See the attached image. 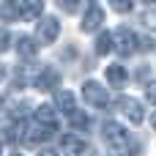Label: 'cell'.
Wrapping results in <instances>:
<instances>
[{
	"instance_id": "9c48e42d",
	"label": "cell",
	"mask_w": 156,
	"mask_h": 156,
	"mask_svg": "<svg viewBox=\"0 0 156 156\" xmlns=\"http://www.w3.org/2000/svg\"><path fill=\"white\" fill-rule=\"evenodd\" d=\"M58 82H60V74H58L52 66L41 69V74L36 77V88H38V90H55V88H58Z\"/></svg>"
},
{
	"instance_id": "5b68a950",
	"label": "cell",
	"mask_w": 156,
	"mask_h": 156,
	"mask_svg": "<svg viewBox=\"0 0 156 156\" xmlns=\"http://www.w3.org/2000/svg\"><path fill=\"white\" fill-rule=\"evenodd\" d=\"M58 33H60V22H58L55 16H44V19H38L36 38H38L41 44H52V41L58 38Z\"/></svg>"
},
{
	"instance_id": "ba28073f",
	"label": "cell",
	"mask_w": 156,
	"mask_h": 156,
	"mask_svg": "<svg viewBox=\"0 0 156 156\" xmlns=\"http://www.w3.org/2000/svg\"><path fill=\"white\" fill-rule=\"evenodd\" d=\"M55 137V132H49V129H44V126H30L25 134H22V143L25 145H38V143H47V140H52Z\"/></svg>"
},
{
	"instance_id": "7a4b0ae2",
	"label": "cell",
	"mask_w": 156,
	"mask_h": 156,
	"mask_svg": "<svg viewBox=\"0 0 156 156\" xmlns=\"http://www.w3.org/2000/svg\"><path fill=\"white\" fill-rule=\"evenodd\" d=\"M82 99H85L88 104H93V107H107V101H110V93H107V88H101L99 82L88 80V82L82 85Z\"/></svg>"
},
{
	"instance_id": "44dd1931",
	"label": "cell",
	"mask_w": 156,
	"mask_h": 156,
	"mask_svg": "<svg viewBox=\"0 0 156 156\" xmlns=\"http://www.w3.org/2000/svg\"><path fill=\"white\" fill-rule=\"evenodd\" d=\"M63 11H77V3H66V5H60Z\"/></svg>"
},
{
	"instance_id": "e0dca14e",
	"label": "cell",
	"mask_w": 156,
	"mask_h": 156,
	"mask_svg": "<svg viewBox=\"0 0 156 156\" xmlns=\"http://www.w3.org/2000/svg\"><path fill=\"white\" fill-rule=\"evenodd\" d=\"M44 3H22V16H41Z\"/></svg>"
},
{
	"instance_id": "8fae6325",
	"label": "cell",
	"mask_w": 156,
	"mask_h": 156,
	"mask_svg": "<svg viewBox=\"0 0 156 156\" xmlns=\"http://www.w3.org/2000/svg\"><path fill=\"white\" fill-rule=\"evenodd\" d=\"M55 104H58L66 115H74V112H77V107H74V96H71L69 90H58V93H55Z\"/></svg>"
},
{
	"instance_id": "cb8c5ba5",
	"label": "cell",
	"mask_w": 156,
	"mask_h": 156,
	"mask_svg": "<svg viewBox=\"0 0 156 156\" xmlns=\"http://www.w3.org/2000/svg\"><path fill=\"white\" fill-rule=\"evenodd\" d=\"M3 77H5V69H3V66H0V80H3Z\"/></svg>"
},
{
	"instance_id": "7402d4cb",
	"label": "cell",
	"mask_w": 156,
	"mask_h": 156,
	"mask_svg": "<svg viewBox=\"0 0 156 156\" xmlns=\"http://www.w3.org/2000/svg\"><path fill=\"white\" fill-rule=\"evenodd\" d=\"M38 156H58L55 151H49V148H44V151H38Z\"/></svg>"
},
{
	"instance_id": "52a82bcc",
	"label": "cell",
	"mask_w": 156,
	"mask_h": 156,
	"mask_svg": "<svg viewBox=\"0 0 156 156\" xmlns=\"http://www.w3.org/2000/svg\"><path fill=\"white\" fill-rule=\"evenodd\" d=\"M85 140L80 137V134H63V140H60V151L63 156H82L85 154Z\"/></svg>"
},
{
	"instance_id": "484cf974",
	"label": "cell",
	"mask_w": 156,
	"mask_h": 156,
	"mask_svg": "<svg viewBox=\"0 0 156 156\" xmlns=\"http://www.w3.org/2000/svg\"><path fill=\"white\" fill-rule=\"evenodd\" d=\"M11 156H22V154H11Z\"/></svg>"
},
{
	"instance_id": "ffe728a7",
	"label": "cell",
	"mask_w": 156,
	"mask_h": 156,
	"mask_svg": "<svg viewBox=\"0 0 156 156\" xmlns=\"http://www.w3.org/2000/svg\"><path fill=\"white\" fill-rule=\"evenodd\" d=\"M112 8H115V11H121V14H126V11H132V3H126V0H118V3H112Z\"/></svg>"
},
{
	"instance_id": "d4e9b609",
	"label": "cell",
	"mask_w": 156,
	"mask_h": 156,
	"mask_svg": "<svg viewBox=\"0 0 156 156\" xmlns=\"http://www.w3.org/2000/svg\"><path fill=\"white\" fill-rule=\"evenodd\" d=\"M154 129H156V115H154Z\"/></svg>"
},
{
	"instance_id": "5bb4252c",
	"label": "cell",
	"mask_w": 156,
	"mask_h": 156,
	"mask_svg": "<svg viewBox=\"0 0 156 156\" xmlns=\"http://www.w3.org/2000/svg\"><path fill=\"white\" fill-rule=\"evenodd\" d=\"M107 82L112 88H121L126 82V69L123 66H107Z\"/></svg>"
},
{
	"instance_id": "7c38bea8",
	"label": "cell",
	"mask_w": 156,
	"mask_h": 156,
	"mask_svg": "<svg viewBox=\"0 0 156 156\" xmlns=\"http://www.w3.org/2000/svg\"><path fill=\"white\" fill-rule=\"evenodd\" d=\"M16 52H19L22 58H33V55L38 52V44H36L30 36H19V41H16Z\"/></svg>"
},
{
	"instance_id": "277c9868",
	"label": "cell",
	"mask_w": 156,
	"mask_h": 156,
	"mask_svg": "<svg viewBox=\"0 0 156 156\" xmlns=\"http://www.w3.org/2000/svg\"><path fill=\"white\" fill-rule=\"evenodd\" d=\"M112 36H115V52H121V55H132L137 49V44H140V38L129 27H118Z\"/></svg>"
},
{
	"instance_id": "4fadbf2b",
	"label": "cell",
	"mask_w": 156,
	"mask_h": 156,
	"mask_svg": "<svg viewBox=\"0 0 156 156\" xmlns=\"http://www.w3.org/2000/svg\"><path fill=\"white\" fill-rule=\"evenodd\" d=\"M112 49H115V36L112 33H99V38H96V55H107Z\"/></svg>"
},
{
	"instance_id": "3957f363",
	"label": "cell",
	"mask_w": 156,
	"mask_h": 156,
	"mask_svg": "<svg viewBox=\"0 0 156 156\" xmlns=\"http://www.w3.org/2000/svg\"><path fill=\"white\" fill-rule=\"evenodd\" d=\"M101 22H104V8H101L99 3H88V8H85V14H82L80 27H82L85 33H93V30H99V27H101Z\"/></svg>"
},
{
	"instance_id": "6da1fadb",
	"label": "cell",
	"mask_w": 156,
	"mask_h": 156,
	"mask_svg": "<svg viewBox=\"0 0 156 156\" xmlns=\"http://www.w3.org/2000/svg\"><path fill=\"white\" fill-rule=\"evenodd\" d=\"M104 143L112 151V156H140V148L137 145L129 148V143H132L129 140V132L121 123H115V121H107L104 123Z\"/></svg>"
},
{
	"instance_id": "d6986e66",
	"label": "cell",
	"mask_w": 156,
	"mask_h": 156,
	"mask_svg": "<svg viewBox=\"0 0 156 156\" xmlns=\"http://www.w3.org/2000/svg\"><path fill=\"white\" fill-rule=\"evenodd\" d=\"M145 96H148V101H151V104H156V80L145 85Z\"/></svg>"
},
{
	"instance_id": "2e32d148",
	"label": "cell",
	"mask_w": 156,
	"mask_h": 156,
	"mask_svg": "<svg viewBox=\"0 0 156 156\" xmlns=\"http://www.w3.org/2000/svg\"><path fill=\"white\" fill-rule=\"evenodd\" d=\"M69 121H71L74 129H88V126H90V118H88L85 112H80V110H77L74 115H69Z\"/></svg>"
},
{
	"instance_id": "603a6c76",
	"label": "cell",
	"mask_w": 156,
	"mask_h": 156,
	"mask_svg": "<svg viewBox=\"0 0 156 156\" xmlns=\"http://www.w3.org/2000/svg\"><path fill=\"white\" fill-rule=\"evenodd\" d=\"M3 107H5V99H3V96H0V110H3Z\"/></svg>"
},
{
	"instance_id": "9a60e30c",
	"label": "cell",
	"mask_w": 156,
	"mask_h": 156,
	"mask_svg": "<svg viewBox=\"0 0 156 156\" xmlns=\"http://www.w3.org/2000/svg\"><path fill=\"white\" fill-rule=\"evenodd\" d=\"M0 16H3V19H16V16H22V3H19V0L3 3V5H0Z\"/></svg>"
},
{
	"instance_id": "ac0fdd59",
	"label": "cell",
	"mask_w": 156,
	"mask_h": 156,
	"mask_svg": "<svg viewBox=\"0 0 156 156\" xmlns=\"http://www.w3.org/2000/svg\"><path fill=\"white\" fill-rule=\"evenodd\" d=\"M8 41H11L8 30H5V27H0V52H5V49H8Z\"/></svg>"
},
{
	"instance_id": "8992f818",
	"label": "cell",
	"mask_w": 156,
	"mask_h": 156,
	"mask_svg": "<svg viewBox=\"0 0 156 156\" xmlns=\"http://www.w3.org/2000/svg\"><path fill=\"white\" fill-rule=\"evenodd\" d=\"M118 107L123 110V115H126L132 123H143V121H145L143 104H140L137 99H126V96H121V99H118Z\"/></svg>"
},
{
	"instance_id": "30bf717a",
	"label": "cell",
	"mask_w": 156,
	"mask_h": 156,
	"mask_svg": "<svg viewBox=\"0 0 156 156\" xmlns=\"http://www.w3.org/2000/svg\"><path fill=\"white\" fill-rule=\"evenodd\" d=\"M36 121H38V126H44L49 132H58V118H55V112H52L49 104H41L36 110Z\"/></svg>"
}]
</instances>
